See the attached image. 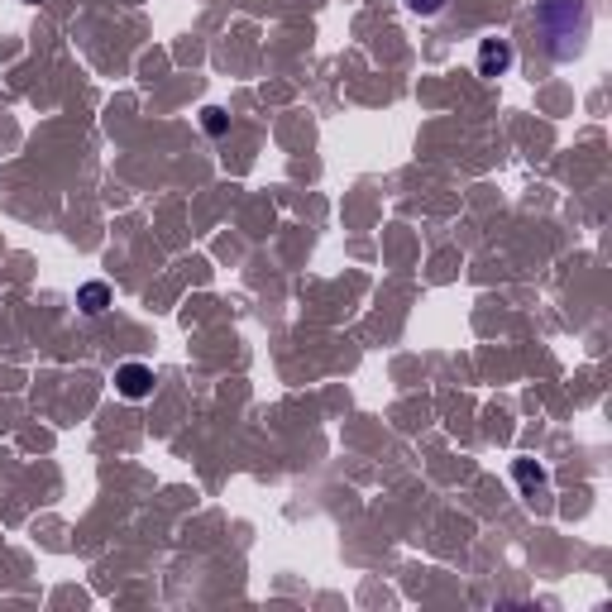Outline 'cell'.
Listing matches in <instances>:
<instances>
[{
    "instance_id": "obj_7",
    "label": "cell",
    "mask_w": 612,
    "mask_h": 612,
    "mask_svg": "<svg viewBox=\"0 0 612 612\" xmlns=\"http://www.w3.org/2000/svg\"><path fill=\"white\" fill-rule=\"evenodd\" d=\"M206 130H211V134H225V115H220L216 106L206 110Z\"/></svg>"
},
{
    "instance_id": "obj_6",
    "label": "cell",
    "mask_w": 612,
    "mask_h": 612,
    "mask_svg": "<svg viewBox=\"0 0 612 612\" xmlns=\"http://www.w3.org/2000/svg\"><path fill=\"white\" fill-rule=\"evenodd\" d=\"M407 10H412V15H421V20H431V15H440V10H445V0H407Z\"/></svg>"
},
{
    "instance_id": "obj_5",
    "label": "cell",
    "mask_w": 612,
    "mask_h": 612,
    "mask_svg": "<svg viewBox=\"0 0 612 612\" xmlns=\"http://www.w3.org/2000/svg\"><path fill=\"white\" fill-rule=\"evenodd\" d=\"M517 479H522L526 488H541V483H546V469L531 464V459H517Z\"/></svg>"
},
{
    "instance_id": "obj_3",
    "label": "cell",
    "mask_w": 612,
    "mask_h": 612,
    "mask_svg": "<svg viewBox=\"0 0 612 612\" xmlns=\"http://www.w3.org/2000/svg\"><path fill=\"white\" fill-rule=\"evenodd\" d=\"M517 63V53L507 39H483L479 44V77H507Z\"/></svg>"
},
{
    "instance_id": "obj_1",
    "label": "cell",
    "mask_w": 612,
    "mask_h": 612,
    "mask_svg": "<svg viewBox=\"0 0 612 612\" xmlns=\"http://www.w3.org/2000/svg\"><path fill=\"white\" fill-rule=\"evenodd\" d=\"M536 34H541V48H546L550 63H574L584 44H589V0H541L536 5Z\"/></svg>"
},
{
    "instance_id": "obj_2",
    "label": "cell",
    "mask_w": 612,
    "mask_h": 612,
    "mask_svg": "<svg viewBox=\"0 0 612 612\" xmlns=\"http://www.w3.org/2000/svg\"><path fill=\"white\" fill-rule=\"evenodd\" d=\"M115 393L130 397V402H144L153 393V369L149 364H120L115 369Z\"/></svg>"
},
{
    "instance_id": "obj_4",
    "label": "cell",
    "mask_w": 612,
    "mask_h": 612,
    "mask_svg": "<svg viewBox=\"0 0 612 612\" xmlns=\"http://www.w3.org/2000/svg\"><path fill=\"white\" fill-rule=\"evenodd\" d=\"M77 302H82V311H87V316H101V311L110 306V287L106 283H82Z\"/></svg>"
}]
</instances>
